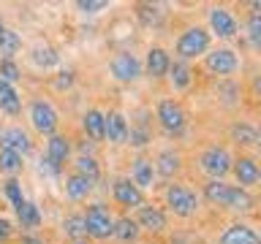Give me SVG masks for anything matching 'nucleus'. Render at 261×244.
Returning a JSON list of instances; mask_svg holds the SVG:
<instances>
[{"label": "nucleus", "instance_id": "obj_1", "mask_svg": "<svg viewBox=\"0 0 261 244\" xmlns=\"http://www.w3.org/2000/svg\"><path fill=\"white\" fill-rule=\"evenodd\" d=\"M204 198L210 203H218V206H226V209H234V211H248L253 209V195L248 190L237 185H226L220 179H210L204 185Z\"/></svg>", "mask_w": 261, "mask_h": 244}, {"label": "nucleus", "instance_id": "obj_2", "mask_svg": "<svg viewBox=\"0 0 261 244\" xmlns=\"http://www.w3.org/2000/svg\"><path fill=\"white\" fill-rule=\"evenodd\" d=\"M207 52H210V33L204 27H188L177 41V54L182 60H193V57Z\"/></svg>", "mask_w": 261, "mask_h": 244}, {"label": "nucleus", "instance_id": "obj_3", "mask_svg": "<svg viewBox=\"0 0 261 244\" xmlns=\"http://www.w3.org/2000/svg\"><path fill=\"white\" fill-rule=\"evenodd\" d=\"M85 228H87V236H93V239H109L114 233V220L109 209L103 203H93L85 215Z\"/></svg>", "mask_w": 261, "mask_h": 244}, {"label": "nucleus", "instance_id": "obj_4", "mask_svg": "<svg viewBox=\"0 0 261 244\" xmlns=\"http://www.w3.org/2000/svg\"><path fill=\"white\" fill-rule=\"evenodd\" d=\"M166 203H169V209L174 211V215H179V217H191V215H196V209H199L196 193L191 190V187H185V185H169Z\"/></svg>", "mask_w": 261, "mask_h": 244}, {"label": "nucleus", "instance_id": "obj_5", "mask_svg": "<svg viewBox=\"0 0 261 244\" xmlns=\"http://www.w3.org/2000/svg\"><path fill=\"white\" fill-rule=\"evenodd\" d=\"M158 122L169 136H182L185 130V111L177 101H161L158 103Z\"/></svg>", "mask_w": 261, "mask_h": 244}, {"label": "nucleus", "instance_id": "obj_6", "mask_svg": "<svg viewBox=\"0 0 261 244\" xmlns=\"http://www.w3.org/2000/svg\"><path fill=\"white\" fill-rule=\"evenodd\" d=\"M231 155H228L223 146H210L207 152L201 155V168L204 174H210L212 179H223L228 171H231Z\"/></svg>", "mask_w": 261, "mask_h": 244}, {"label": "nucleus", "instance_id": "obj_7", "mask_svg": "<svg viewBox=\"0 0 261 244\" xmlns=\"http://www.w3.org/2000/svg\"><path fill=\"white\" fill-rule=\"evenodd\" d=\"M30 122H33V128H36L38 133L52 136L57 130V111L52 109V103H46V101H33V106H30Z\"/></svg>", "mask_w": 261, "mask_h": 244}, {"label": "nucleus", "instance_id": "obj_8", "mask_svg": "<svg viewBox=\"0 0 261 244\" xmlns=\"http://www.w3.org/2000/svg\"><path fill=\"white\" fill-rule=\"evenodd\" d=\"M204 65H207V71L215 73V76H228V73L237 71L240 60H237V54L231 49H212V52H207V57H204Z\"/></svg>", "mask_w": 261, "mask_h": 244}, {"label": "nucleus", "instance_id": "obj_9", "mask_svg": "<svg viewBox=\"0 0 261 244\" xmlns=\"http://www.w3.org/2000/svg\"><path fill=\"white\" fill-rule=\"evenodd\" d=\"M218 244H261V233L245 223H234L220 233Z\"/></svg>", "mask_w": 261, "mask_h": 244}, {"label": "nucleus", "instance_id": "obj_10", "mask_svg": "<svg viewBox=\"0 0 261 244\" xmlns=\"http://www.w3.org/2000/svg\"><path fill=\"white\" fill-rule=\"evenodd\" d=\"M210 27L218 38H231L237 33V19L228 8L215 6V8H210Z\"/></svg>", "mask_w": 261, "mask_h": 244}, {"label": "nucleus", "instance_id": "obj_11", "mask_svg": "<svg viewBox=\"0 0 261 244\" xmlns=\"http://www.w3.org/2000/svg\"><path fill=\"white\" fill-rule=\"evenodd\" d=\"M231 171L237 176V187H242V190L250 187V185H256L261 179V168H258V163L253 158H237L231 163Z\"/></svg>", "mask_w": 261, "mask_h": 244}, {"label": "nucleus", "instance_id": "obj_12", "mask_svg": "<svg viewBox=\"0 0 261 244\" xmlns=\"http://www.w3.org/2000/svg\"><path fill=\"white\" fill-rule=\"evenodd\" d=\"M112 73H114V79H120V81H134L139 73H142V65H139V60L134 54L120 52V54H114V60H112Z\"/></svg>", "mask_w": 261, "mask_h": 244}, {"label": "nucleus", "instance_id": "obj_13", "mask_svg": "<svg viewBox=\"0 0 261 244\" xmlns=\"http://www.w3.org/2000/svg\"><path fill=\"white\" fill-rule=\"evenodd\" d=\"M68 152H71V144H68V138H65V136H52V138H49V144H46V163H49V168H52V174H57V171L63 168Z\"/></svg>", "mask_w": 261, "mask_h": 244}, {"label": "nucleus", "instance_id": "obj_14", "mask_svg": "<svg viewBox=\"0 0 261 244\" xmlns=\"http://www.w3.org/2000/svg\"><path fill=\"white\" fill-rule=\"evenodd\" d=\"M30 136L24 133V130L19 128H6V130H0V149H11L16 155H24V152H30Z\"/></svg>", "mask_w": 261, "mask_h": 244}, {"label": "nucleus", "instance_id": "obj_15", "mask_svg": "<svg viewBox=\"0 0 261 244\" xmlns=\"http://www.w3.org/2000/svg\"><path fill=\"white\" fill-rule=\"evenodd\" d=\"M103 130H106V136H109V141H114V144H125L128 136H130L128 119L122 117L120 111L106 114V117H103Z\"/></svg>", "mask_w": 261, "mask_h": 244}, {"label": "nucleus", "instance_id": "obj_16", "mask_svg": "<svg viewBox=\"0 0 261 244\" xmlns=\"http://www.w3.org/2000/svg\"><path fill=\"white\" fill-rule=\"evenodd\" d=\"M114 198H117V203H122V206H142L144 195L130 179H117V182H114Z\"/></svg>", "mask_w": 261, "mask_h": 244}, {"label": "nucleus", "instance_id": "obj_17", "mask_svg": "<svg viewBox=\"0 0 261 244\" xmlns=\"http://www.w3.org/2000/svg\"><path fill=\"white\" fill-rule=\"evenodd\" d=\"M136 225L144 228V231H163V228H166V215H163L158 206H142L139 209Z\"/></svg>", "mask_w": 261, "mask_h": 244}, {"label": "nucleus", "instance_id": "obj_18", "mask_svg": "<svg viewBox=\"0 0 261 244\" xmlns=\"http://www.w3.org/2000/svg\"><path fill=\"white\" fill-rule=\"evenodd\" d=\"M169 54H166V49H161V46H152L150 52H147V71H150V76L155 79H161L163 73H169Z\"/></svg>", "mask_w": 261, "mask_h": 244}, {"label": "nucleus", "instance_id": "obj_19", "mask_svg": "<svg viewBox=\"0 0 261 244\" xmlns=\"http://www.w3.org/2000/svg\"><path fill=\"white\" fill-rule=\"evenodd\" d=\"M19 109H22V101H19V95H16V89L8 84V81L0 79V111L19 114Z\"/></svg>", "mask_w": 261, "mask_h": 244}, {"label": "nucleus", "instance_id": "obj_20", "mask_svg": "<svg viewBox=\"0 0 261 244\" xmlns=\"http://www.w3.org/2000/svg\"><path fill=\"white\" fill-rule=\"evenodd\" d=\"M152 176H155L152 160L136 158V160H134V185L139 187V190H142V187H150V185H152Z\"/></svg>", "mask_w": 261, "mask_h": 244}, {"label": "nucleus", "instance_id": "obj_21", "mask_svg": "<svg viewBox=\"0 0 261 244\" xmlns=\"http://www.w3.org/2000/svg\"><path fill=\"white\" fill-rule=\"evenodd\" d=\"M85 133L93 138V141H101V138L106 136V130H103V114L101 111H95V109H90L87 114H85Z\"/></svg>", "mask_w": 261, "mask_h": 244}, {"label": "nucleus", "instance_id": "obj_22", "mask_svg": "<svg viewBox=\"0 0 261 244\" xmlns=\"http://www.w3.org/2000/svg\"><path fill=\"white\" fill-rule=\"evenodd\" d=\"M169 73H171V81H174V87H177V89L191 87V81H193V71H191V65H188L185 60L171 63V65H169Z\"/></svg>", "mask_w": 261, "mask_h": 244}, {"label": "nucleus", "instance_id": "obj_23", "mask_svg": "<svg viewBox=\"0 0 261 244\" xmlns=\"http://www.w3.org/2000/svg\"><path fill=\"white\" fill-rule=\"evenodd\" d=\"M19 49H22V38L14 30L0 27V54H3V60H11V54H16Z\"/></svg>", "mask_w": 261, "mask_h": 244}, {"label": "nucleus", "instance_id": "obj_24", "mask_svg": "<svg viewBox=\"0 0 261 244\" xmlns=\"http://www.w3.org/2000/svg\"><path fill=\"white\" fill-rule=\"evenodd\" d=\"M90 187H93V182L85 179L82 174H73V176L65 179V193H68V198H73V201L85 198V195L90 193Z\"/></svg>", "mask_w": 261, "mask_h": 244}, {"label": "nucleus", "instance_id": "obj_25", "mask_svg": "<svg viewBox=\"0 0 261 244\" xmlns=\"http://www.w3.org/2000/svg\"><path fill=\"white\" fill-rule=\"evenodd\" d=\"M112 236H117L120 241H136V239H139V225H136V220H130V217L114 220V233H112Z\"/></svg>", "mask_w": 261, "mask_h": 244}, {"label": "nucleus", "instance_id": "obj_26", "mask_svg": "<svg viewBox=\"0 0 261 244\" xmlns=\"http://www.w3.org/2000/svg\"><path fill=\"white\" fill-rule=\"evenodd\" d=\"M16 217H19L22 228H36V225H41V211H38L36 203H30V201H22L19 206H16Z\"/></svg>", "mask_w": 261, "mask_h": 244}, {"label": "nucleus", "instance_id": "obj_27", "mask_svg": "<svg viewBox=\"0 0 261 244\" xmlns=\"http://www.w3.org/2000/svg\"><path fill=\"white\" fill-rule=\"evenodd\" d=\"M179 155L177 152H171V149H166V152H161L158 155V174L161 176H174L177 171H179Z\"/></svg>", "mask_w": 261, "mask_h": 244}, {"label": "nucleus", "instance_id": "obj_28", "mask_svg": "<svg viewBox=\"0 0 261 244\" xmlns=\"http://www.w3.org/2000/svg\"><path fill=\"white\" fill-rule=\"evenodd\" d=\"M33 63H36L38 68H52V65L60 63V54H57L52 46H36L33 49Z\"/></svg>", "mask_w": 261, "mask_h": 244}, {"label": "nucleus", "instance_id": "obj_29", "mask_svg": "<svg viewBox=\"0 0 261 244\" xmlns=\"http://www.w3.org/2000/svg\"><path fill=\"white\" fill-rule=\"evenodd\" d=\"M0 171L3 174H19L22 171V155L11 149H0Z\"/></svg>", "mask_w": 261, "mask_h": 244}, {"label": "nucleus", "instance_id": "obj_30", "mask_svg": "<svg viewBox=\"0 0 261 244\" xmlns=\"http://www.w3.org/2000/svg\"><path fill=\"white\" fill-rule=\"evenodd\" d=\"M231 138H234L237 144L250 146V144H256V128L248 125V122H240V125L231 128Z\"/></svg>", "mask_w": 261, "mask_h": 244}, {"label": "nucleus", "instance_id": "obj_31", "mask_svg": "<svg viewBox=\"0 0 261 244\" xmlns=\"http://www.w3.org/2000/svg\"><path fill=\"white\" fill-rule=\"evenodd\" d=\"M63 228H65V233H68L71 239H85V236H87L85 217H82V215H73V217H68V220L63 223Z\"/></svg>", "mask_w": 261, "mask_h": 244}, {"label": "nucleus", "instance_id": "obj_32", "mask_svg": "<svg viewBox=\"0 0 261 244\" xmlns=\"http://www.w3.org/2000/svg\"><path fill=\"white\" fill-rule=\"evenodd\" d=\"M76 174H82L85 179H90V182H95L101 171H98V163H95L93 158H87V155H82V158L76 160Z\"/></svg>", "mask_w": 261, "mask_h": 244}, {"label": "nucleus", "instance_id": "obj_33", "mask_svg": "<svg viewBox=\"0 0 261 244\" xmlns=\"http://www.w3.org/2000/svg\"><path fill=\"white\" fill-rule=\"evenodd\" d=\"M248 38L256 52H261V14H250L248 16Z\"/></svg>", "mask_w": 261, "mask_h": 244}, {"label": "nucleus", "instance_id": "obj_34", "mask_svg": "<svg viewBox=\"0 0 261 244\" xmlns=\"http://www.w3.org/2000/svg\"><path fill=\"white\" fill-rule=\"evenodd\" d=\"M3 190H6V195H8V201L14 203V209L24 201V198H22V185L16 182V179H8V182L3 185Z\"/></svg>", "mask_w": 261, "mask_h": 244}, {"label": "nucleus", "instance_id": "obj_35", "mask_svg": "<svg viewBox=\"0 0 261 244\" xmlns=\"http://www.w3.org/2000/svg\"><path fill=\"white\" fill-rule=\"evenodd\" d=\"M0 79L8 81V84L19 79V68H16L14 60H0Z\"/></svg>", "mask_w": 261, "mask_h": 244}, {"label": "nucleus", "instance_id": "obj_36", "mask_svg": "<svg viewBox=\"0 0 261 244\" xmlns=\"http://www.w3.org/2000/svg\"><path fill=\"white\" fill-rule=\"evenodd\" d=\"M76 8L85 14H95V11H101V8H106V0H79Z\"/></svg>", "mask_w": 261, "mask_h": 244}, {"label": "nucleus", "instance_id": "obj_37", "mask_svg": "<svg viewBox=\"0 0 261 244\" xmlns=\"http://www.w3.org/2000/svg\"><path fill=\"white\" fill-rule=\"evenodd\" d=\"M139 16H142V22H155L158 19V8H152V6H139Z\"/></svg>", "mask_w": 261, "mask_h": 244}, {"label": "nucleus", "instance_id": "obj_38", "mask_svg": "<svg viewBox=\"0 0 261 244\" xmlns=\"http://www.w3.org/2000/svg\"><path fill=\"white\" fill-rule=\"evenodd\" d=\"M130 144H136V146H142V144H147V133L144 130H130Z\"/></svg>", "mask_w": 261, "mask_h": 244}, {"label": "nucleus", "instance_id": "obj_39", "mask_svg": "<svg viewBox=\"0 0 261 244\" xmlns=\"http://www.w3.org/2000/svg\"><path fill=\"white\" fill-rule=\"evenodd\" d=\"M8 236H11V223H8V220H3V217H0V241H6Z\"/></svg>", "mask_w": 261, "mask_h": 244}, {"label": "nucleus", "instance_id": "obj_40", "mask_svg": "<svg viewBox=\"0 0 261 244\" xmlns=\"http://www.w3.org/2000/svg\"><path fill=\"white\" fill-rule=\"evenodd\" d=\"M73 76V73H68V71H65V73H60V79H57V89H63V87H71V79Z\"/></svg>", "mask_w": 261, "mask_h": 244}, {"label": "nucleus", "instance_id": "obj_41", "mask_svg": "<svg viewBox=\"0 0 261 244\" xmlns=\"http://www.w3.org/2000/svg\"><path fill=\"white\" fill-rule=\"evenodd\" d=\"M253 93H256V95H261V73H258L256 79H253Z\"/></svg>", "mask_w": 261, "mask_h": 244}, {"label": "nucleus", "instance_id": "obj_42", "mask_svg": "<svg viewBox=\"0 0 261 244\" xmlns=\"http://www.w3.org/2000/svg\"><path fill=\"white\" fill-rule=\"evenodd\" d=\"M22 241H24V244H44V241H41V239H36V236H24Z\"/></svg>", "mask_w": 261, "mask_h": 244}, {"label": "nucleus", "instance_id": "obj_43", "mask_svg": "<svg viewBox=\"0 0 261 244\" xmlns=\"http://www.w3.org/2000/svg\"><path fill=\"white\" fill-rule=\"evenodd\" d=\"M250 8H253L256 14H261V0H253V3H250Z\"/></svg>", "mask_w": 261, "mask_h": 244}, {"label": "nucleus", "instance_id": "obj_44", "mask_svg": "<svg viewBox=\"0 0 261 244\" xmlns=\"http://www.w3.org/2000/svg\"><path fill=\"white\" fill-rule=\"evenodd\" d=\"M256 146L261 149V128H256Z\"/></svg>", "mask_w": 261, "mask_h": 244}, {"label": "nucleus", "instance_id": "obj_45", "mask_svg": "<svg viewBox=\"0 0 261 244\" xmlns=\"http://www.w3.org/2000/svg\"><path fill=\"white\" fill-rule=\"evenodd\" d=\"M76 244H82V241H76Z\"/></svg>", "mask_w": 261, "mask_h": 244}]
</instances>
